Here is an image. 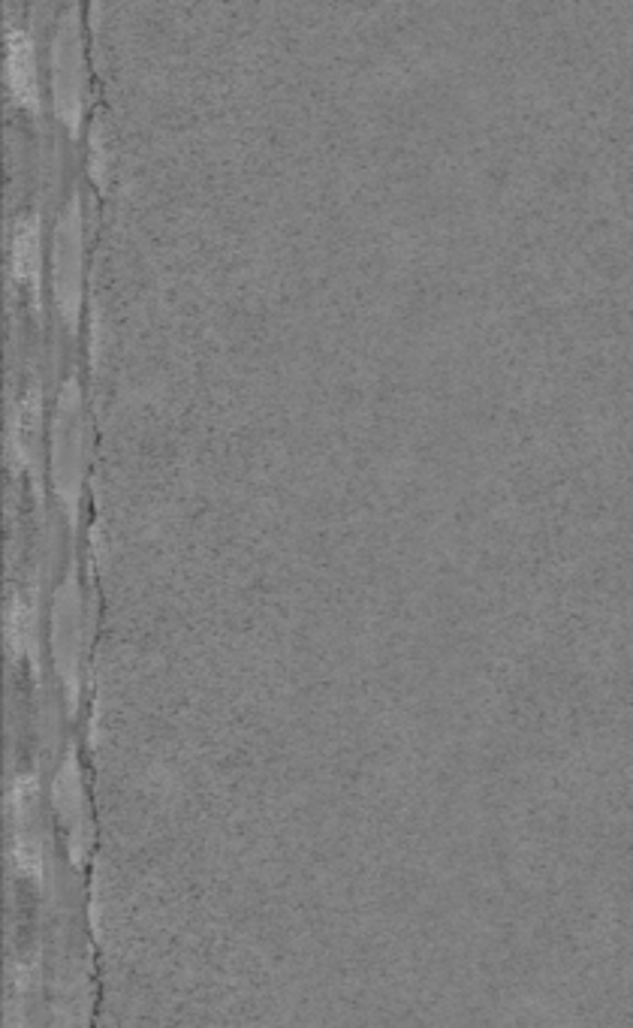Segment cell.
Returning a JSON list of instances; mask_svg holds the SVG:
<instances>
[{
    "instance_id": "obj_1",
    "label": "cell",
    "mask_w": 633,
    "mask_h": 1028,
    "mask_svg": "<svg viewBox=\"0 0 633 1028\" xmlns=\"http://www.w3.org/2000/svg\"><path fill=\"white\" fill-rule=\"evenodd\" d=\"M10 81H13L15 97L25 106H37V79H34L30 46L18 34H13V40H10Z\"/></svg>"
}]
</instances>
